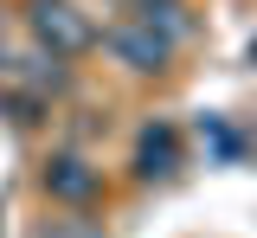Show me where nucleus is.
<instances>
[{
    "mask_svg": "<svg viewBox=\"0 0 257 238\" xmlns=\"http://www.w3.org/2000/svg\"><path fill=\"white\" fill-rule=\"evenodd\" d=\"M7 77H13V84H26L32 97H45V90L58 97L64 84H71V71H64V58H58V52H45V45H32L26 58H7Z\"/></svg>",
    "mask_w": 257,
    "mask_h": 238,
    "instance_id": "5",
    "label": "nucleus"
},
{
    "mask_svg": "<svg viewBox=\"0 0 257 238\" xmlns=\"http://www.w3.org/2000/svg\"><path fill=\"white\" fill-rule=\"evenodd\" d=\"M26 26H32V39H39L45 52H58V58H77V52L96 45V26H90V13H84L77 0H32Z\"/></svg>",
    "mask_w": 257,
    "mask_h": 238,
    "instance_id": "1",
    "label": "nucleus"
},
{
    "mask_svg": "<svg viewBox=\"0 0 257 238\" xmlns=\"http://www.w3.org/2000/svg\"><path fill=\"white\" fill-rule=\"evenodd\" d=\"M128 20H142V26H155L167 45H180V39L193 33L187 20V0H128Z\"/></svg>",
    "mask_w": 257,
    "mask_h": 238,
    "instance_id": "6",
    "label": "nucleus"
},
{
    "mask_svg": "<svg viewBox=\"0 0 257 238\" xmlns=\"http://www.w3.org/2000/svg\"><path fill=\"white\" fill-rule=\"evenodd\" d=\"M174 174H180V136L167 123L142 129V142H135V180H174Z\"/></svg>",
    "mask_w": 257,
    "mask_h": 238,
    "instance_id": "4",
    "label": "nucleus"
},
{
    "mask_svg": "<svg viewBox=\"0 0 257 238\" xmlns=\"http://www.w3.org/2000/svg\"><path fill=\"white\" fill-rule=\"evenodd\" d=\"M96 45H103L122 71H135V77H161V71H167V58H174V45H167L155 26L128 20V13L116 20V26H103V33H96Z\"/></svg>",
    "mask_w": 257,
    "mask_h": 238,
    "instance_id": "2",
    "label": "nucleus"
},
{
    "mask_svg": "<svg viewBox=\"0 0 257 238\" xmlns=\"http://www.w3.org/2000/svg\"><path fill=\"white\" fill-rule=\"evenodd\" d=\"M45 193L58 206H90L103 193V168H90L84 155H52L45 161Z\"/></svg>",
    "mask_w": 257,
    "mask_h": 238,
    "instance_id": "3",
    "label": "nucleus"
}]
</instances>
